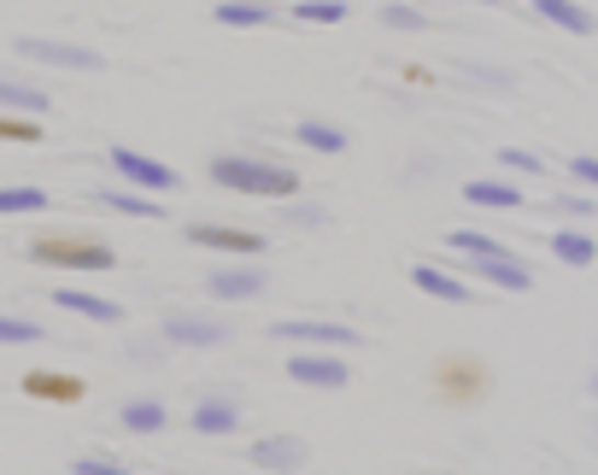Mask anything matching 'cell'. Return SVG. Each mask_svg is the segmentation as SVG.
<instances>
[{
	"instance_id": "17",
	"label": "cell",
	"mask_w": 598,
	"mask_h": 475,
	"mask_svg": "<svg viewBox=\"0 0 598 475\" xmlns=\"http://www.w3.org/2000/svg\"><path fill=\"white\" fill-rule=\"evenodd\" d=\"M54 299L65 305V312H82V317H94V324H117V317H124V312H117L112 299H100V294H82V287H59Z\"/></svg>"
},
{
	"instance_id": "15",
	"label": "cell",
	"mask_w": 598,
	"mask_h": 475,
	"mask_svg": "<svg viewBox=\"0 0 598 475\" xmlns=\"http://www.w3.org/2000/svg\"><path fill=\"white\" fill-rule=\"evenodd\" d=\"M252 464L259 470H300L305 464V440H259V446H252Z\"/></svg>"
},
{
	"instance_id": "27",
	"label": "cell",
	"mask_w": 598,
	"mask_h": 475,
	"mask_svg": "<svg viewBox=\"0 0 598 475\" xmlns=\"http://www.w3.org/2000/svg\"><path fill=\"white\" fill-rule=\"evenodd\" d=\"M42 341V324H24V317H0V347H30Z\"/></svg>"
},
{
	"instance_id": "31",
	"label": "cell",
	"mask_w": 598,
	"mask_h": 475,
	"mask_svg": "<svg viewBox=\"0 0 598 475\" xmlns=\"http://www.w3.org/2000/svg\"><path fill=\"white\" fill-rule=\"evenodd\" d=\"M0 135H7V142H36V124H12V117H0Z\"/></svg>"
},
{
	"instance_id": "11",
	"label": "cell",
	"mask_w": 598,
	"mask_h": 475,
	"mask_svg": "<svg viewBox=\"0 0 598 475\" xmlns=\"http://www.w3.org/2000/svg\"><path fill=\"white\" fill-rule=\"evenodd\" d=\"M206 287H212V299H259L264 276H259V270H212Z\"/></svg>"
},
{
	"instance_id": "14",
	"label": "cell",
	"mask_w": 598,
	"mask_h": 475,
	"mask_svg": "<svg viewBox=\"0 0 598 475\" xmlns=\"http://www.w3.org/2000/svg\"><path fill=\"white\" fill-rule=\"evenodd\" d=\"M235 422H241V411H235V399H224V394H212V399L194 405V429L200 434H229Z\"/></svg>"
},
{
	"instance_id": "22",
	"label": "cell",
	"mask_w": 598,
	"mask_h": 475,
	"mask_svg": "<svg viewBox=\"0 0 598 475\" xmlns=\"http://www.w3.org/2000/svg\"><path fill=\"white\" fill-rule=\"evenodd\" d=\"M0 106L42 117V112H47V94H42V89H24V82H0Z\"/></svg>"
},
{
	"instance_id": "16",
	"label": "cell",
	"mask_w": 598,
	"mask_h": 475,
	"mask_svg": "<svg viewBox=\"0 0 598 475\" xmlns=\"http://www.w3.org/2000/svg\"><path fill=\"white\" fill-rule=\"evenodd\" d=\"M411 282L422 287V294H435V299H452V305H470V287L458 282V276H447V270H435V264H417L411 270Z\"/></svg>"
},
{
	"instance_id": "12",
	"label": "cell",
	"mask_w": 598,
	"mask_h": 475,
	"mask_svg": "<svg viewBox=\"0 0 598 475\" xmlns=\"http://www.w3.org/2000/svg\"><path fill=\"white\" fill-rule=\"evenodd\" d=\"M552 259L569 264V270H587L598 259V241H593V235H580V229H557L552 235Z\"/></svg>"
},
{
	"instance_id": "29",
	"label": "cell",
	"mask_w": 598,
	"mask_h": 475,
	"mask_svg": "<svg viewBox=\"0 0 598 475\" xmlns=\"http://www.w3.org/2000/svg\"><path fill=\"white\" fill-rule=\"evenodd\" d=\"M382 24H393V30H422L429 19H422L417 7H387V12H382Z\"/></svg>"
},
{
	"instance_id": "30",
	"label": "cell",
	"mask_w": 598,
	"mask_h": 475,
	"mask_svg": "<svg viewBox=\"0 0 598 475\" xmlns=\"http://www.w3.org/2000/svg\"><path fill=\"white\" fill-rule=\"evenodd\" d=\"M552 206H557L563 217H593V200H580V194H557Z\"/></svg>"
},
{
	"instance_id": "28",
	"label": "cell",
	"mask_w": 598,
	"mask_h": 475,
	"mask_svg": "<svg viewBox=\"0 0 598 475\" xmlns=\"http://www.w3.org/2000/svg\"><path fill=\"white\" fill-rule=\"evenodd\" d=\"M499 159L510 165V171H522V177H540V171H545V159H540V152H522V147H505Z\"/></svg>"
},
{
	"instance_id": "3",
	"label": "cell",
	"mask_w": 598,
	"mask_h": 475,
	"mask_svg": "<svg viewBox=\"0 0 598 475\" xmlns=\"http://www.w3.org/2000/svg\"><path fill=\"white\" fill-rule=\"evenodd\" d=\"M24 59L36 65H65V71H100V54L94 47H71V42H42V36H19L12 42Z\"/></svg>"
},
{
	"instance_id": "25",
	"label": "cell",
	"mask_w": 598,
	"mask_h": 475,
	"mask_svg": "<svg viewBox=\"0 0 598 475\" xmlns=\"http://www.w3.org/2000/svg\"><path fill=\"white\" fill-rule=\"evenodd\" d=\"M24 212H47L42 189H0V217H24Z\"/></svg>"
},
{
	"instance_id": "32",
	"label": "cell",
	"mask_w": 598,
	"mask_h": 475,
	"mask_svg": "<svg viewBox=\"0 0 598 475\" xmlns=\"http://www.w3.org/2000/svg\"><path fill=\"white\" fill-rule=\"evenodd\" d=\"M77 475H124V470H117V464H106V457H82V464H77Z\"/></svg>"
},
{
	"instance_id": "35",
	"label": "cell",
	"mask_w": 598,
	"mask_h": 475,
	"mask_svg": "<svg viewBox=\"0 0 598 475\" xmlns=\"http://www.w3.org/2000/svg\"><path fill=\"white\" fill-rule=\"evenodd\" d=\"M593 394H598V376H593Z\"/></svg>"
},
{
	"instance_id": "13",
	"label": "cell",
	"mask_w": 598,
	"mask_h": 475,
	"mask_svg": "<svg viewBox=\"0 0 598 475\" xmlns=\"http://www.w3.org/2000/svg\"><path fill=\"white\" fill-rule=\"evenodd\" d=\"M277 341H317V347H352L358 335L340 324H277Z\"/></svg>"
},
{
	"instance_id": "10",
	"label": "cell",
	"mask_w": 598,
	"mask_h": 475,
	"mask_svg": "<svg viewBox=\"0 0 598 475\" xmlns=\"http://www.w3.org/2000/svg\"><path fill=\"white\" fill-rule=\"evenodd\" d=\"M534 12L545 24H557V30H569V36H593L598 30V19L587 7H575V0H534Z\"/></svg>"
},
{
	"instance_id": "20",
	"label": "cell",
	"mask_w": 598,
	"mask_h": 475,
	"mask_svg": "<svg viewBox=\"0 0 598 475\" xmlns=\"http://www.w3.org/2000/svg\"><path fill=\"white\" fill-rule=\"evenodd\" d=\"M100 200H106V206H112V212H129V217H147V224H153V217H165V206H159V200H153V194H129V189H106V194H100Z\"/></svg>"
},
{
	"instance_id": "8",
	"label": "cell",
	"mask_w": 598,
	"mask_h": 475,
	"mask_svg": "<svg viewBox=\"0 0 598 475\" xmlns=\"http://www.w3.org/2000/svg\"><path fill=\"white\" fill-rule=\"evenodd\" d=\"M165 341H177V347H224L229 329L212 324V317H170V324H165Z\"/></svg>"
},
{
	"instance_id": "34",
	"label": "cell",
	"mask_w": 598,
	"mask_h": 475,
	"mask_svg": "<svg viewBox=\"0 0 598 475\" xmlns=\"http://www.w3.org/2000/svg\"><path fill=\"white\" fill-rule=\"evenodd\" d=\"M475 7H499V0H475Z\"/></svg>"
},
{
	"instance_id": "23",
	"label": "cell",
	"mask_w": 598,
	"mask_h": 475,
	"mask_svg": "<svg viewBox=\"0 0 598 475\" xmlns=\"http://www.w3.org/2000/svg\"><path fill=\"white\" fill-rule=\"evenodd\" d=\"M124 422L135 434H153V429H165V405L159 399H129L124 405Z\"/></svg>"
},
{
	"instance_id": "21",
	"label": "cell",
	"mask_w": 598,
	"mask_h": 475,
	"mask_svg": "<svg viewBox=\"0 0 598 475\" xmlns=\"http://www.w3.org/2000/svg\"><path fill=\"white\" fill-rule=\"evenodd\" d=\"M294 142L317 147V152H340V147H347V129H335V124H317V117H305V124L294 129Z\"/></svg>"
},
{
	"instance_id": "24",
	"label": "cell",
	"mask_w": 598,
	"mask_h": 475,
	"mask_svg": "<svg viewBox=\"0 0 598 475\" xmlns=\"http://www.w3.org/2000/svg\"><path fill=\"white\" fill-rule=\"evenodd\" d=\"M447 247H452V252H470V259H493V252H505V247L493 241V235H482V229H452Z\"/></svg>"
},
{
	"instance_id": "6",
	"label": "cell",
	"mask_w": 598,
	"mask_h": 475,
	"mask_svg": "<svg viewBox=\"0 0 598 475\" xmlns=\"http://www.w3.org/2000/svg\"><path fill=\"white\" fill-rule=\"evenodd\" d=\"M287 376L305 387H347V364L329 359V352H294L287 359Z\"/></svg>"
},
{
	"instance_id": "9",
	"label": "cell",
	"mask_w": 598,
	"mask_h": 475,
	"mask_svg": "<svg viewBox=\"0 0 598 475\" xmlns=\"http://www.w3.org/2000/svg\"><path fill=\"white\" fill-rule=\"evenodd\" d=\"M212 19L229 24V30H252V24H270V19H277V0H217Z\"/></svg>"
},
{
	"instance_id": "4",
	"label": "cell",
	"mask_w": 598,
	"mask_h": 475,
	"mask_svg": "<svg viewBox=\"0 0 598 475\" xmlns=\"http://www.w3.org/2000/svg\"><path fill=\"white\" fill-rule=\"evenodd\" d=\"M112 171L129 177L135 189H177V171L159 159H147V152H135V147H112Z\"/></svg>"
},
{
	"instance_id": "18",
	"label": "cell",
	"mask_w": 598,
	"mask_h": 475,
	"mask_svg": "<svg viewBox=\"0 0 598 475\" xmlns=\"http://www.w3.org/2000/svg\"><path fill=\"white\" fill-rule=\"evenodd\" d=\"M464 200H470V206H493V212H517L522 189H510V182H470Z\"/></svg>"
},
{
	"instance_id": "33",
	"label": "cell",
	"mask_w": 598,
	"mask_h": 475,
	"mask_svg": "<svg viewBox=\"0 0 598 475\" xmlns=\"http://www.w3.org/2000/svg\"><path fill=\"white\" fill-rule=\"evenodd\" d=\"M569 171H575V182H587V189H598V159H575Z\"/></svg>"
},
{
	"instance_id": "19",
	"label": "cell",
	"mask_w": 598,
	"mask_h": 475,
	"mask_svg": "<svg viewBox=\"0 0 598 475\" xmlns=\"http://www.w3.org/2000/svg\"><path fill=\"white\" fill-rule=\"evenodd\" d=\"M24 394L30 399H59V405H71V399H82V382L77 376H24Z\"/></svg>"
},
{
	"instance_id": "2",
	"label": "cell",
	"mask_w": 598,
	"mask_h": 475,
	"mask_svg": "<svg viewBox=\"0 0 598 475\" xmlns=\"http://www.w3.org/2000/svg\"><path fill=\"white\" fill-rule=\"evenodd\" d=\"M30 259L47 264V270H112V247L100 241V235L59 229V235H36V241H30Z\"/></svg>"
},
{
	"instance_id": "1",
	"label": "cell",
	"mask_w": 598,
	"mask_h": 475,
	"mask_svg": "<svg viewBox=\"0 0 598 475\" xmlns=\"http://www.w3.org/2000/svg\"><path fill=\"white\" fill-rule=\"evenodd\" d=\"M212 182L217 189H235V194H294L300 177L287 165H270V159H235V152H217L212 159Z\"/></svg>"
},
{
	"instance_id": "26",
	"label": "cell",
	"mask_w": 598,
	"mask_h": 475,
	"mask_svg": "<svg viewBox=\"0 0 598 475\" xmlns=\"http://www.w3.org/2000/svg\"><path fill=\"white\" fill-rule=\"evenodd\" d=\"M294 19L300 24H340V19H347V0H300Z\"/></svg>"
},
{
	"instance_id": "5",
	"label": "cell",
	"mask_w": 598,
	"mask_h": 475,
	"mask_svg": "<svg viewBox=\"0 0 598 475\" xmlns=\"http://www.w3.org/2000/svg\"><path fill=\"white\" fill-rule=\"evenodd\" d=\"M182 235H188L194 247H217V252H259V247H264V235L235 229V224H188Z\"/></svg>"
},
{
	"instance_id": "7",
	"label": "cell",
	"mask_w": 598,
	"mask_h": 475,
	"mask_svg": "<svg viewBox=\"0 0 598 475\" xmlns=\"http://www.w3.org/2000/svg\"><path fill=\"white\" fill-rule=\"evenodd\" d=\"M475 270H482V282H493V287H510V294H528V287H534V270H528L522 259H510V252H493V259H475Z\"/></svg>"
}]
</instances>
